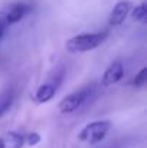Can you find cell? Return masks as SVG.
<instances>
[{"label":"cell","mask_w":147,"mask_h":148,"mask_svg":"<svg viewBox=\"0 0 147 148\" xmlns=\"http://www.w3.org/2000/svg\"><path fill=\"white\" fill-rule=\"evenodd\" d=\"M39 141H41V135L38 132H30L25 137V144L28 145H36L39 144Z\"/></svg>","instance_id":"obj_12"},{"label":"cell","mask_w":147,"mask_h":148,"mask_svg":"<svg viewBox=\"0 0 147 148\" xmlns=\"http://www.w3.org/2000/svg\"><path fill=\"white\" fill-rule=\"evenodd\" d=\"M25 145V135L16 131H7L0 137V148H22Z\"/></svg>","instance_id":"obj_8"},{"label":"cell","mask_w":147,"mask_h":148,"mask_svg":"<svg viewBox=\"0 0 147 148\" xmlns=\"http://www.w3.org/2000/svg\"><path fill=\"white\" fill-rule=\"evenodd\" d=\"M63 76H65V69H63V66H59L58 69H55L53 73L50 75V78L48 79V82L42 84V85L35 91V94H33V97H32V101H33L35 103H38V105L49 102L50 99L55 97L56 91L59 89V86H61V84H62V81H63Z\"/></svg>","instance_id":"obj_2"},{"label":"cell","mask_w":147,"mask_h":148,"mask_svg":"<svg viewBox=\"0 0 147 148\" xmlns=\"http://www.w3.org/2000/svg\"><path fill=\"white\" fill-rule=\"evenodd\" d=\"M32 10V6L23 1H16L12 4L4 6L0 10V23H3L6 27L10 25H14L20 22L29 12Z\"/></svg>","instance_id":"obj_5"},{"label":"cell","mask_w":147,"mask_h":148,"mask_svg":"<svg viewBox=\"0 0 147 148\" xmlns=\"http://www.w3.org/2000/svg\"><path fill=\"white\" fill-rule=\"evenodd\" d=\"M94 91H95V86L94 85H88V86L81 88L79 91H75V92L66 95L65 98L58 103L59 112L61 114H65V115L75 112L78 108H81L90 99V97L94 94Z\"/></svg>","instance_id":"obj_4"},{"label":"cell","mask_w":147,"mask_h":148,"mask_svg":"<svg viewBox=\"0 0 147 148\" xmlns=\"http://www.w3.org/2000/svg\"><path fill=\"white\" fill-rule=\"evenodd\" d=\"M131 19L134 22L139 23H146L147 20V9H146V3H141L139 6H136V9L131 13Z\"/></svg>","instance_id":"obj_9"},{"label":"cell","mask_w":147,"mask_h":148,"mask_svg":"<svg viewBox=\"0 0 147 148\" xmlns=\"http://www.w3.org/2000/svg\"><path fill=\"white\" fill-rule=\"evenodd\" d=\"M146 79H147V69L146 68H141V69L136 73V76H134V79H133V86H136V88L144 86V85H146Z\"/></svg>","instance_id":"obj_11"},{"label":"cell","mask_w":147,"mask_h":148,"mask_svg":"<svg viewBox=\"0 0 147 148\" xmlns=\"http://www.w3.org/2000/svg\"><path fill=\"white\" fill-rule=\"evenodd\" d=\"M6 29H7V27H6L3 23H0V40H1V38L4 36V32H6Z\"/></svg>","instance_id":"obj_13"},{"label":"cell","mask_w":147,"mask_h":148,"mask_svg":"<svg viewBox=\"0 0 147 148\" xmlns=\"http://www.w3.org/2000/svg\"><path fill=\"white\" fill-rule=\"evenodd\" d=\"M12 102H13V92L12 91H7L3 95H0V116L9 111Z\"/></svg>","instance_id":"obj_10"},{"label":"cell","mask_w":147,"mask_h":148,"mask_svg":"<svg viewBox=\"0 0 147 148\" xmlns=\"http://www.w3.org/2000/svg\"><path fill=\"white\" fill-rule=\"evenodd\" d=\"M111 130V122L110 121H94L88 125H85L81 132L78 134V141L90 144V145H95L99 144L101 141H104V138L107 137L108 131Z\"/></svg>","instance_id":"obj_3"},{"label":"cell","mask_w":147,"mask_h":148,"mask_svg":"<svg viewBox=\"0 0 147 148\" xmlns=\"http://www.w3.org/2000/svg\"><path fill=\"white\" fill-rule=\"evenodd\" d=\"M107 39V32H95V33H82L71 38L65 48L69 53H84L98 48Z\"/></svg>","instance_id":"obj_1"},{"label":"cell","mask_w":147,"mask_h":148,"mask_svg":"<svg viewBox=\"0 0 147 148\" xmlns=\"http://www.w3.org/2000/svg\"><path fill=\"white\" fill-rule=\"evenodd\" d=\"M124 75V66L121 62H112L104 72L102 75V79H101V84L104 86H110L112 84H117Z\"/></svg>","instance_id":"obj_7"},{"label":"cell","mask_w":147,"mask_h":148,"mask_svg":"<svg viewBox=\"0 0 147 148\" xmlns=\"http://www.w3.org/2000/svg\"><path fill=\"white\" fill-rule=\"evenodd\" d=\"M130 10H131V1H128V0H120V1L112 7V10H111V13H110L108 25H110L111 27L120 26V25L126 20V17L128 16Z\"/></svg>","instance_id":"obj_6"}]
</instances>
